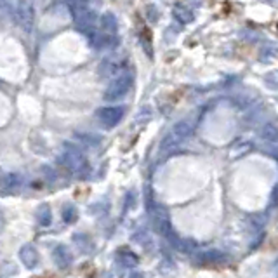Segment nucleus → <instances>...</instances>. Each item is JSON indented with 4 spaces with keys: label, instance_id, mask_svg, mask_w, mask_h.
Returning a JSON list of instances; mask_svg holds the SVG:
<instances>
[{
    "label": "nucleus",
    "instance_id": "5",
    "mask_svg": "<svg viewBox=\"0 0 278 278\" xmlns=\"http://www.w3.org/2000/svg\"><path fill=\"white\" fill-rule=\"evenodd\" d=\"M152 216H153V226L159 233L162 235H172V228H171V219H169V214L165 207L162 205H155L152 209Z\"/></svg>",
    "mask_w": 278,
    "mask_h": 278
},
{
    "label": "nucleus",
    "instance_id": "24",
    "mask_svg": "<svg viewBox=\"0 0 278 278\" xmlns=\"http://www.w3.org/2000/svg\"><path fill=\"white\" fill-rule=\"evenodd\" d=\"M20 183H21V179L18 174H7L6 178L2 179V185L6 188H16V186H20Z\"/></svg>",
    "mask_w": 278,
    "mask_h": 278
},
{
    "label": "nucleus",
    "instance_id": "18",
    "mask_svg": "<svg viewBox=\"0 0 278 278\" xmlns=\"http://www.w3.org/2000/svg\"><path fill=\"white\" fill-rule=\"evenodd\" d=\"M101 28L104 30L106 33H115L116 32V20L113 14L106 13L101 16Z\"/></svg>",
    "mask_w": 278,
    "mask_h": 278
},
{
    "label": "nucleus",
    "instance_id": "14",
    "mask_svg": "<svg viewBox=\"0 0 278 278\" xmlns=\"http://www.w3.org/2000/svg\"><path fill=\"white\" fill-rule=\"evenodd\" d=\"M250 150H252V143L249 141H242V143H236V145H233L230 148V159L235 160V159H240V157L247 155V153H250Z\"/></svg>",
    "mask_w": 278,
    "mask_h": 278
},
{
    "label": "nucleus",
    "instance_id": "4",
    "mask_svg": "<svg viewBox=\"0 0 278 278\" xmlns=\"http://www.w3.org/2000/svg\"><path fill=\"white\" fill-rule=\"evenodd\" d=\"M123 108L122 106H104L101 110H97V118L104 127H115L120 120L123 118Z\"/></svg>",
    "mask_w": 278,
    "mask_h": 278
},
{
    "label": "nucleus",
    "instance_id": "27",
    "mask_svg": "<svg viewBox=\"0 0 278 278\" xmlns=\"http://www.w3.org/2000/svg\"><path fill=\"white\" fill-rule=\"evenodd\" d=\"M4 228V214H2V210H0V230Z\"/></svg>",
    "mask_w": 278,
    "mask_h": 278
},
{
    "label": "nucleus",
    "instance_id": "19",
    "mask_svg": "<svg viewBox=\"0 0 278 278\" xmlns=\"http://www.w3.org/2000/svg\"><path fill=\"white\" fill-rule=\"evenodd\" d=\"M179 145H181V141H179V139H176L171 132H169L167 136L164 137L162 146H160V148H162L164 153H169V152H174V150L178 148Z\"/></svg>",
    "mask_w": 278,
    "mask_h": 278
},
{
    "label": "nucleus",
    "instance_id": "16",
    "mask_svg": "<svg viewBox=\"0 0 278 278\" xmlns=\"http://www.w3.org/2000/svg\"><path fill=\"white\" fill-rule=\"evenodd\" d=\"M261 136L268 143H278V127L273 123H266L261 129Z\"/></svg>",
    "mask_w": 278,
    "mask_h": 278
},
{
    "label": "nucleus",
    "instance_id": "7",
    "mask_svg": "<svg viewBox=\"0 0 278 278\" xmlns=\"http://www.w3.org/2000/svg\"><path fill=\"white\" fill-rule=\"evenodd\" d=\"M193 132H195V125L190 122V120H179L171 130L172 136H174L176 139H179L181 143L186 141V139H190L191 136H193Z\"/></svg>",
    "mask_w": 278,
    "mask_h": 278
},
{
    "label": "nucleus",
    "instance_id": "3",
    "mask_svg": "<svg viewBox=\"0 0 278 278\" xmlns=\"http://www.w3.org/2000/svg\"><path fill=\"white\" fill-rule=\"evenodd\" d=\"M14 20L18 26L25 32H32L33 23H35V11H33V4L30 0H20L14 7Z\"/></svg>",
    "mask_w": 278,
    "mask_h": 278
},
{
    "label": "nucleus",
    "instance_id": "1",
    "mask_svg": "<svg viewBox=\"0 0 278 278\" xmlns=\"http://www.w3.org/2000/svg\"><path fill=\"white\" fill-rule=\"evenodd\" d=\"M59 162H61V165L66 171L73 172V174L82 172L85 169V165H87V160H85L84 153H82L77 146L68 145V143L65 145V150H63L61 157H59Z\"/></svg>",
    "mask_w": 278,
    "mask_h": 278
},
{
    "label": "nucleus",
    "instance_id": "22",
    "mask_svg": "<svg viewBox=\"0 0 278 278\" xmlns=\"http://www.w3.org/2000/svg\"><path fill=\"white\" fill-rule=\"evenodd\" d=\"M61 216H63V221H65V223H75L77 217H78V212H77V209H75L73 205H65Z\"/></svg>",
    "mask_w": 278,
    "mask_h": 278
},
{
    "label": "nucleus",
    "instance_id": "6",
    "mask_svg": "<svg viewBox=\"0 0 278 278\" xmlns=\"http://www.w3.org/2000/svg\"><path fill=\"white\" fill-rule=\"evenodd\" d=\"M75 20V25H77L78 30H82V32L85 33V35H89V33H92L94 30H96L97 26V14L94 13V9L84 11L82 14H78L77 18H73Z\"/></svg>",
    "mask_w": 278,
    "mask_h": 278
},
{
    "label": "nucleus",
    "instance_id": "10",
    "mask_svg": "<svg viewBox=\"0 0 278 278\" xmlns=\"http://www.w3.org/2000/svg\"><path fill=\"white\" fill-rule=\"evenodd\" d=\"M52 257H54L56 264H58L61 269L68 268V266L71 264V261H73L70 249H68L66 245H58V247H56L54 252H52Z\"/></svg>",
    "mask_w": 278,
    "mask_h": 278
},
{
    "label": "nucleus",
    "instance_id": "20",
    "mask_svg": "<svg viewBox=\"0 0 278 278\" xmlns=\"http://www.w3.org/2000/svg\"><path fill=\"white\" fill-rule=\"evenodd\" d=\"M37 217H39V223L42 224V226H49V224L52 223V212H51V209H49V205H42V207L39 209V212H37Z\"/></svg>",
    "mask_w": 278,
    "mask_h": 278
},
{
    "label": "nucleus",
    "instance_id": "26",
    "mask_svg": "<svg viewBox=\"0 0 278 278\" xmlns=\"http://www.w3.org/2000/svg\"><path fill=\"white\" fill-rule=\"evenodd\" d=\"M129 278H145V276H143V273H132Z\"/></svg>",
    "mask_w": 278,
    "mask_h": 278
},
{
    "label": "nucleus",
    "instance_id": "17",
    "mask_svg": "<svg viewBox=\"0 0 278 278\" xmlns=\"http://www.w3.org/2000/svg\"><path fill=\"white\" fill-rule=\"evenodd\" d=\"M77 139L82 143V145L89 146V148H94L101 143V137L96 136V134H91V132H77Z\"/></svg>",
    "mask_w": 278,
    "mask_h": 278
},
{
    "label": "nucleus",
    "instance_id": "23",
    "mask_svg": "<svg viewBox=\"0 0 278 278\" xmlns=\"http://www.w3.org/2000/svg\"><path fill=\"white\" fill-rule=\"evenodd\" d=\"M264 82H266V85H268L269 89H275V91H278V70L269 71V73L264 77Z\"/></svg>",
    "mask_w": 278,
    "mask_h": 278
},
{
    "label": "nucleus",
    "instance_id": "9",
    "mask_svg": "<svg viewBox=\"0 0 278 278\" xmlns=\"http://www.w3.org/2000/svg\"><path fill=\"white\" fill-rule=\"evenodd\" d=\"M20 259L23 261V264L26 268H35V266L39 264V250H37L32 243L23 245L20 250Z\"/></svg>",
    "mask_w": 278,
    "mask_h": 278
},
{
    "label": "nucleus",
    "instance_id": "13",
    "mask_svg": "<svg viewBox=\"0 0 278 278\" xmlns=\"http://www.w3.org/2000/svg\"><path fill=\"white\" fill-rule=\"evenodd\" d=\"M99 73L104 78H115L116 75L122 73V65L118 61H104L99 68Z\"/></svg>",
    "mask_w": 278,
    "mask_h": 278
},
{
    "label": "nucleus",
    "instance_id": "8",
    "mask_svg": "<svg viewBox=\"0 0 278 278\" xmlns=\"http://www.w3.org/2000/svg\"><path fill=\"white\" fill-rule=\"evenodd\" d=\"M89 40H91L92 47L96 49H106V47H111L115 44V37L111 33H99L97 30H94L92 33H89Z\"/></svg>",
    "mask_w": 278,
    "mask_h": 278
},
{
    "label": "nucleus",
    "instance_id": "25",
    "mask_svg": "<svg viewBox=\"0 0 278 278\" xmlns=\"http://www.w3.org/2000/svg\"><path fill=\"white\" fill-rule=\"evenodd\" d=\"M271 204L273 205H278V186L273 190V195H271Z\"/></svg>",
    "mask_w": 278,
    "mask_h": 278
},
{
    "label": "nucleus",
    "instance_id": "15",
    "mask_svg": "<svg viewBox=\"0 0 278 278\" xmlns=\"http://www.w3.org/2000/svg\"><path fill=\"white\" fill-rule=\"evenodd\" d=\"M116 257H118V262H120V264L130 266V268H132V266H136L137 261H139L136 254L130 252V250H125V249H120V252H118V255H116Z\"/></svg>",
    "mask_w": 278,
    "mask_h": 278
},
{
    "label": "nucleus",
    "instance_id": "12",
    "mask_svg": "<svg viewBox=\"0 0 278 278\" xmlns=\"http://www.w3.org/2000/svg\"><path fill=\"white\" fill-rule=\"evenodd\" d=\"M224 254L221 250H205L197 257V261H200L202 264H219L224 261Z\"/></svg>",
    "mask_w": 278,
    "mask_h": 278
},
{
    "label": "nucleus",
    "instance_id": "2",
    "mask_svg": "<svg viewBox=\"0 0 278 278\" xmlns=\"http://www.w3.org/2000/svg\"><path fill=\"white\" fill-rule=\"evenodd\" d=\"M130 84H132V75L127 73V71H122L115 78H111L110 85H108L106 92H104V99L116 101L120 97H123L127 94V91L130 89Z\"/></svg>",
    "mask_w": 278,
    "mask_h": 278
},
{
    "label": "nucleus",
    "instance_id": "21",
    "mask_svg": "<svg viewBox=\"0 0 278 278\" xmlns=\"http://www.w3.org/2000/svg\"><path fill=\"white\" fill-rule=\"evenodd\" d=\"M73 242L77 243V247L82 250V252H91L92 243H91V240H89L85 235H75L73 236Z\"/></svg>",
    "mask_w": 278,
    "mask_h": 278
},
{
    "label": "nucleus",
    "instance_id": "11",
    "mask_svg": "<svg viewBox=\"0 0 278 278\" xmlns=\"http://www.w3.org/2000/svg\"><path fill=\"white\" fill-rule=\"evenodd\" d=\"M172 16H174V20L181 25H188L193 21V13H191L188 7L183 6V4H176V7L172 9Z\"/></svg>",
    "mask_w": 278,
    "mask_h": 278
},
{
    "label": "nucleus",
    "instance_id": "28",
    "mask_svg": "<svg viewBox=\"0 0 278 278\" xmlns=\"http://www.w3.org/2000/svg\"><path fill=\"white\" fill-rule=\"evenodd\" d=\"M59 2H68V4H70V2H71V0H59Z\"/></svg>",
    "mask_w": 278,
    "mask_h": 278
}]
</instances>
